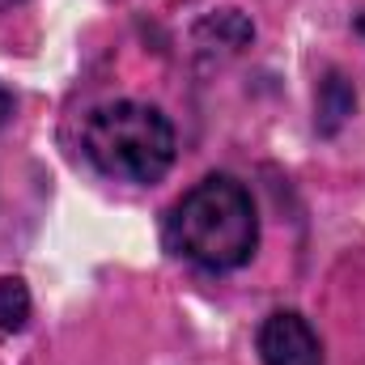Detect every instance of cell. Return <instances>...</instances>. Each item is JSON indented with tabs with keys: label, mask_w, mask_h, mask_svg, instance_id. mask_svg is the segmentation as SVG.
<instances>
[{
	"label": "cell",
	"mask_w": 365,
	"mask_h": 365,
	"mask_svg": "<svg viewBox=\"0 0 365 365\" xmlns=\"http://www.w3.org/2000/svg\"><path fill=\"white\" fill-rule=\"evenodd\" d=\"M166 242L175 255L208 272L242 268L259 242V217H255L251 191L230 175H208L170 208Z\"/></svg>",
	"instance_id": "cell-1"
},
{
	"label": "cell",
	"mask_w": 365,
	"mask_h": 365,
	"mask_svg": "<svg viewBox=\"0 0 365 365\" xmlns=\"http://www.w3.org/2000/svg\"><path fill=\"white\" fill-rule=\"evenodd\" d=\"M86 158L119 182H158L175 166V128L149 102H106L86 119Z\"/></svg>",
	"instance_id": "cell-2"
},
{
	"label": "cell",
	"mask_w": 365,
	"mask_h": 365,
	"mask_svg": "<svg viewBox=\"0 0 365 365\" xmlns=\"http://www.w3.org/2000/svg\"><path fill=\"white\" fill-rule=\"evenodd\" d=\"M255 349H259L264 365H323V340L293 310H276L264 319Z\"/></svg>",
	"instance_id": "cell-3"
},
{
	"label": "cell",
	"mask_w": 365,
	"mask_h": 365,
	"mask_svg": "<svg viewBox=\"0 0 365 365\" xmlns=\"http://www.w3.org/2000/svg\"><path fill=\"white\" fill-rule=\"evenodd\" d=\"M26 319H30V293L17 276H4L0 280V331L13 336L26 327Z\"/></svg>",
	"instance_id": "cell-4"
},
{
	"label": "cell",
	"mask_w": 365,
	"mask_h": 365,
	"mask_svg": "<svg viewBox=\"0 0 365 365\" xmlns=\"http://www.w3.org/2000/svg\"><path fill=\"white\" fill-rule=\"evenodd\" d=\"M9 115H13V93L0 86V128H4V119H9Z\"/></svg>",
	"instance_id": "cell-5"
},
{
	"label": "cell",
	"mask_w": 365,
	"mask_h": 365,
	"mask_svg": "<svg viewBox=\"0 0 365 365\" xmlns=\"http://www.w3.org/2000/svg\"><path fill=\"white\" fill-rule=\"evenodd\" d=\"M9 4H17V0H0V9H9Z\"/></svg>",
	"instance_id": "cell-6"
},
{
	"label": "cell",
	"mask_w": 365,
	"mask_h": 365,
	"mask_svg": "<svg viewBox=\"0 0 365 365\" xmlns=\"http://www.w3.org/2000/svg\"><path fill=\"white\" fill-rule=\"evenodd\" d=\"M361 30H365V17H361Z\"/></svg>",
	"instance_id": "cell-7"
}]
</instances>
